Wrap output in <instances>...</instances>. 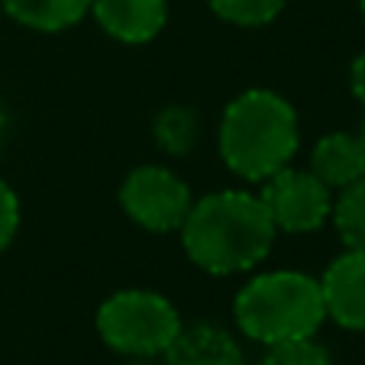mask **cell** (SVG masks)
<instances>
[{
  "label": "cell",
  "instance_id": "obj_1",
  "mask_svg": "<svg viewBox=\"0 0 365 365\" xmlns=\"http://www.w3.org/2000/svg\"><path fill=\"white\" fill-rule=\"evenodd\" d=\"M275 223L252 191H217L194 200L181 223V246L207 275H240L275 246Z\"/></svg>",
  "mask_w": 365,
  "mask_h": 365
},
{
  "label": "cell",
  "instance_id": "obj_2",
  "mask_svg": "<svg viewBox=\"0 0 365 365\" xmlns=\"http://www.w3.org/2000/svg\"><path fill=\"white\" fill-rule=\"evenodd\" d=\"M220 159L236 178L265 181L291 165L301 145V123L288 97L265 88L242 91L220 117Z\"/></svg>",
  "mask_w": 365,
  "mask_h": 365
},
{
  "label": "cell",
  "instance_id": "obj_3",
  "mask_svg": "<svg viewBox=\"0 0 365 365\" xmlns=\"http://www.w3.org/2000/svg\"><path fill=\"white\" fill-rule=\"evenodd\" d=\"M236 327L262 346L314 336L327 320L320 278L304 272H262L233 301Z\"/></svg>",
  "mask_w": 365,
  "mask_h": 365
},
{
  "label": "cell",
  "instance_id": "obj_4",
  "mask_svg": "<svg viewBox=\"0 0 365 365\" xmlns=\"http://www.w3.org/2000/svg\"><path fill=\"white\" fill-rule=\"evenodd\" d=\"M181 314L165 294L145 288H123L97 307V333L113 352L130 359H152L181 333Z\"/></svg>",
  "mask_w": 365,
  "mask_h": 365
},
{
  "label": "cell",
  "instance_id": "obj_5",
  "mask_svg": "<svg viewBox=\"0 0 365 365\" xmlns=\"http://www.w3.org/2000/svg\"><path fill=\"white\" fill-rule=\"evenodd\" d=\"M194 197L185 178L165 165H139L120 185V207L133 223L149 233H175L181 230Z\"/></svg>",
  "mask_w": 365,
  "mask_h": 365
},
{
  "label": "cell",
  "instance_id": "obj_6",
  "mask_svg": "<svg viewBox=\"0 0 365 365\" xmlns=\"http://www.w3.org/2000/svg\"><path fill=\"white\" fill-rule=\"evenodd\" d=\"M262 197L272 223L278 233H314L330 220L333 210V191L304 168H282L272 178L262 181Z\"/></svg>",
  "mask_w": 365,
  "mask_h": 365
},
{
  "label": "cell",
  "instance_id": "obj_7",
  "mask_svg": "<svg viewBox=\"0 0 365 365\" xmlns=\"http://www.w3.org/2000/svg\"><path fill=\"white\" fill-rule=\"evenodd\" d=\"M327 317L343 330H365V252L346 249L320 278Z\"/></svg>",
  "mask_w": 365,
  "mask_h": 365
},
{
  "label": "cell",
  "instance_id": "obj_8",
  "mask_svg": "<svg viewBox=\"0 0 365 365\" xmlns=\"http://www.w3.org/2000/svg\"><path fill=\"white\" fill-rule=\"evenodd\" d=\"M97 26L117 42L143 46L168 23V0H91Z\"/></svg>",
  "mask_w": 365,
  "mask_h": 365
},
{
  "label": "cell",
  "instance_id": "obj_9",
  "mask_svg": "<svg viewBox=\"0 0 365 365\" xmlns=\"http://www.w3.org/2000/svg\"><path fill=\"white\" fill-rule=\"evenodd\" d=\"M162 356L165 365H246L236 336L217 324L181 327Z\"/></svg>",
  "mask_w": 365,
  "mask_h": 365
},
{
  "label": "cell",
  "instance_id": "obj_10",
  "mask_svg": "<svg viewBox=\"0 0 365 365\" xmlns=\"http://www.w3.org/2000/svg\"><path fill=\"white\" fill-rule=\"evenodd\" d=\"M310 172L330 191H343L346 185L365 178V145L359 133H327L310 149Z\"/></svg>",
  "mask_w": 365,
  "mask_h": 365
},
{
  "label": "cell",
  "instance_id": "obj_11",
  "mask_svg": "<svg viewBox=\"0 0 365 365\" xmlns=\"http://www.w3.org/2000/svg\"><path fill=\"white\" fill-rule=\"evenodd\" d=\"M20 26L36 33H65L91 14V0H0Z\"/></svg>",
  "mask_w": 365,
  "mask_h": 365
},
{
  "label": "cell",
  "instance_id": "obj_12",
  "mask_svg": "<svg viewBox=\"0 0 365 365\" xmlns=\"http://www.w3.org/2000/svg\"><path fill=\"white\" fill-rule=\"evenodd\" d=\"M152 136L155 145L168 155H187L200 139V120L191 107H165L152 123Z\"/></svg>",
  "mask_w": 365,
  "mask_h": 365
},
{
  "label": "cell",
  "instance_id": "obj_13",
  "mask_svg": "<svg viewBox=\"0 0 365 365\" xmlns=\"http://www.w3.org/2000/svg\"><path fill=\"white\" fill-rule=\"evenodd\" d=\"M330 220L336 227L339 240L346 242V249L365 252V178L352 181L343 191H336Z\"/></svg>",
  "mask_w": 365,
  "mask_h": 365
},
{
  "label": "cell",
  "instance_id": "obj_14",
  "mask_svg": "<svg viewBox=\"0 0 365 365\" xmlns=\"http://www.w3.org/2000/svg\"><path fill=\"white\" fill-rule=\"evenodd\" d=\"M288 0H207L220 20L236 23V26H265L284 10Z\"/></svg>",
  "mask_w": 365,
  "mask_h": 365
},
{
  "label": "cell",
  "instance_id": "obj_15",
  "mask_svg": "<svg viewBox=\"0 0 365 365\" xmlns=\"http://www.w3.org/2000/svg\"><path fill=\"white\" fill-rule=\"evenodd\" d=\"M265 349L269 352H265L262 365H333L327 346L317 343L314 336L284 339V343H272Z\"/></svg>",
  "mask_w": 365,
  "mask_h": 365
},
{
  "label": "cell",
  "instance_id": "obj_16",
  "mask_svg": "<svg viewBox=\"0 0 365 365\" xmlns=\"http://www.w3.org/2000/svg\"><path fill=\"white\" fill-rule=\"evenodd\" d=\"M16 230H20V197L7 181L0 178V255L14 242Z\"/></svg>",
  "mask_w": 365,
  "mask_h": 365
},
{
  "label": "cell",
  "instance_id": "obj_17",
  "mask_svg": "<svg viewBox=\"0 0 365 365\" xmlns=\"http://www.w3.org/2000/svg\"><path fill=\"white\" fill-rule=\"evenodd\" d=\"M349 84H352V94H356V101L365 107V48L356 56V62H352Z\"/></svg>",
  "mask_w": 365,
  "mask_h": 365
},
{
  "label": "cell",
  "instance_id": "obj_18",
  "mask_svg": "<svg viewBox=\"0 0 365 365\" xmlns=\"http://www.w3.org/2000/svg\"><path fill=\"white\" fill-rule=\"evenodd\" d=\"M4 133H7V113L0 107V145H4Z\"/></svg>",
  "mask_w": 365,
  "mask_h": 365
},
{
  "label": "cell",
  "instance_id": "obj_19",
  "mask_svg": "<svg viewBox=\"0 0 365 365\" xmlns=\"http://www.w3.org/2000/svg\"><path fill=\"white\" fill-rule=\"evenodd\" d=\"M359 139H362V145H365V126H362V130H359Z\"/></svg>",
  "mask_w": 365,
  "mask_h": 365
},
{
  "label": "cell",
  "instance_id": "obj_20",
  "mask_svg": "<svg viewBox=\"0 0 365 365\" xmlns=\"http://www.w3.org/2000/svg\"><path fill=\"white\" fill-rule=\"evenodd\" d=\"M359 7H362V16H365V0H359Z\"/></svg>",
  "mask_w": 365,
  "mask_h": 365
}]
</instances>
